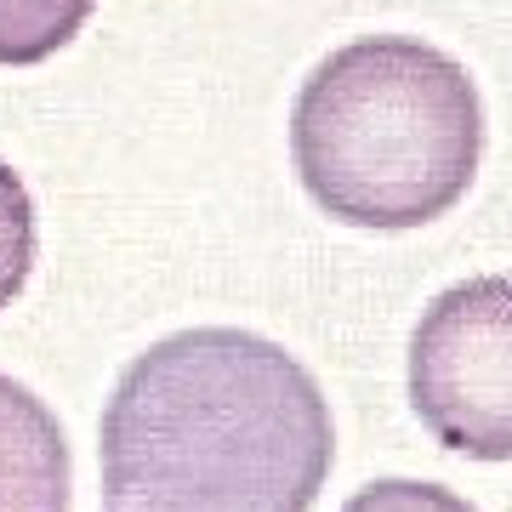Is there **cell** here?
<instances>
[{
    "instance_id": "obj_1",
    "label": "cell",
    "mask_w": 512,
    "mask_h": 512,
    "mask_svg": "<svg viewBox=\"0 0 512 512\" xmlns=\"http://www.w3.org/2000/svg\"><path fill=\"white\" fill-rule=\"evenodd\" d=\"M103 512H308L336 461L330 404L251 330H177L103 410Z\"/></svg>"
},
{
    "instance_id": "obj_2",
    "label": "cell",
    "mask_w": 512,
    "mask_h": 512,
    "mask_svg": "<svg viewBox=\"0 0 512 512\" xmlns=\"http://www.w3.org/2000/svg\"><path fill=\"white\" fill-rule=\"evenodd\" d=\"M291 160L325 217L421 228L456 211L484 160L473 74L416 35L348 40L296 92Z\"/></svg>"
},
{
    "instance_id": "obj_3",
    "label": "cell",
    "mask_w": 512,
    "mask_h": 512,
    "mask_svg": "<svg viewBox=\"0 0 512 512\" xmlns=\"http://www.w3.org/2000/svg\"><path fill=\"white\" fill-rule=\"evenodd\" d=\"M410 404L444 450L512 461V274L433 296L410 336Z\"/></svg>"
},
{
    "instance_id": "obj_4",
    "label": "cell",
    "mask_w": 512,
    "mask_h": 512,
    "mask_svg": "<svg viewBox=\"0 0 512 512\" xmlns=\"http://www.w3.org/2000/svg\"><path fill=\"white\" fill-rule=\"evenodd\" d=\"M0 512H69L63 427L23 382L0 370Z\"/></svg>"
},
{
    "instance_id": "obj_5",
    "label": "cell",
    "mask_w": 512,
    "mask_h": 512,
    "mask_svg": "<svg viewBox=\"0 0 512 512\" xmlns=\"http://www.w3.org/2000/svg\"><path fill=\"white\" fill-rule=\"evenodd\" d=\"M97 0H0V69H29L69 46Z\"/></svg>"
},
{
    "instance_id": "obj_6",
    "label": "cell",
    "mask_w": 512,
    "mask_h": 512,
    "mask_svg": "<svg viewBox=\"0 0 512 512\" xmlns=\"http://www.w3.org/2000/svg\"><path fill=\"white\" fill-rule=\"evenodd\" d=\"M35 274V200L12 165L0 160V308H12Z\"/></svg>"
},
{
    "instance_id": "obj_7",
    "label": "cell",
    "mask_w": 512,
    "mask_h": 512,
    "mask_svg": "<svg viewBox=\"0 0 512 512\" xmlns=\"http://www.w3.org/2000/svg\"><path fill=\"white\" fill-rule=\"evenodd\" d=\"M342 512H478L444 484H421V478H376L353 495Z\"/></svg>"
}]
</instances>
